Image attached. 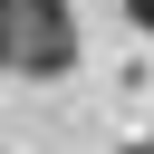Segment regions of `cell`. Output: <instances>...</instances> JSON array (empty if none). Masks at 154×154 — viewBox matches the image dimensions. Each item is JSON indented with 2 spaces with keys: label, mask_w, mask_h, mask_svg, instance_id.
<instances>
[{
  "label": "cell",
  "mask_w": 154,
  "mask_h": 154,
  "mask_svg": "<svg viewBox=\"0 0 154 154\" xmlns=\"http://www.w3.org/2000/svg\"><path fill=\"white\" fill-rule=\"evenodd\" d=\"M77 10L67 0H0V67L10 77H67L77 67Z\"/></svg>",
  "instance_id": "1"
},
{
  "label": "cell",
  "mask_w": 154,
  "mask_h": 154,
  "mask_svg": "<svg viewBox=\"0 0 154 154\" xmlns=\"http://www.w3.org/2000/svg\"><path fill=\"white\" fill-rule=\"evenodd\" d=\"M125 19H135V29H144V38H154V0H125Z\"/></svg>",
  "instance_id": "2"
},
{
  "label": "cell",
  "mask_w": 154,
  "mask_h": 154,
  "mask_svg": "<svg viewBox=\"0 0 154 154\" xmlns=\"http://www.w3.org/2000/svg\"><path fill=\"white\" fill-rule=\"evenodd\" d=\"M116 154H154V135H135V144H116Z\"/></svg>",
  "instance_id": "3"
}]
</instances>
